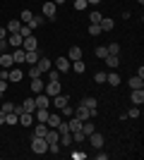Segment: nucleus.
Returning a JSON list of instances; mask_svg holds the SVG:
<instances>
[{
	"instance_id": "1",
	"label": "nucleus",
	"mask_w": 144,
	"mask_h": 160,
	"mask_svg": "<svg viewBox=\"0 0 144 160\" xmlns=\"http://www.w3.org/2000/svg\"><path fill=\"white\" fill-rule=\"evenodd\" d=\"M31 151H34L36 155L48 153V141L43 139V136H34V139H31Z\"/></svg>"
},
{
	"instance_id": "2",
	"label": "nucleus",
	"mask_w": 144,
	"mask_h": 160,
	"mask_svg": "<svg viewBox=\"0 0 144 160\" xmlns=\"http://www.w3.org/2000/svg\"><path fill=\"white\" fill-rule=\"evenodd\" d=\"M79 105L89 108L91 117H96V115H99V108H96V98H94V96H84V98H82V103H79Z\"/></svg>"
},
{
	"instance_id": "3",
	"label": "nucleus",
	"mask_w": 144,
	"mask_h": 160,
	"mask_svg": "<svg viewBox=\"0 0 144 160\" xmlns=\"http://www.w3.org/2000/svg\"><path fill=\"white\" fill-rule=\"evenodd\" d=\"M55 69H58L60 74H65V72L72 69V62H70L67 58H58V60H55Z\"/></svg>"
},
{
	"instance_id": "4",
	"label": "nucleus",
	"mask_w": 144,
	"mask_h": 160,
	"mask_svg": "<svg viewBox=\"0 0 144 160\" xmlns=\"http://www.w3.org/2000/svg\"><path fill=\"white\" fill-rule=\"evenodd\" d=\"M43 93H46V96H58V93H62L60 81H48V86L43 88Z\"/></svg>"
},
{
	"instance_id": "5",
	"label": "nucleus",
	"mask_w": 144,
	"mask_h": 160,
	"mask_svg": "<svg viewBox=\"0 0 144 160\" xmlns=\"http://www.w3.org/2000/svg\"><path fill=\"white\" fill-rule=\"evenodd\" d=\"M34 103H36V110H39V108H41V110H48V105H51V98H48V96H43V91H41V96H36Z\"/></svg>"
},
{
	"instance_id": "6",
	"label": "nucleus",
	"mask_w": 144,
	"mask_h": 160,
	"mask_svg": "<svg viewBox=\"0 0 144 160\" xmlns=\"http://www.w3.org/2000/svg\"><path fill=\"white\" fill-rule=\"evenodd\" d=\"M55 10H58V7H55V2H53V0H48V2H43V17H48V19H53V17H55Z\"/></svg>"
},
{
	"instance_id": "7",
	"label": "nucleus",
	"mask_w": 144,
	"mask_h": 160,
	"mask_svg": "<svg viewBox=\"0 0 144 160\" xmlns=\"http://www.w3.org/2000/svg\"><path fill=\"white\" fill-rule=\"evenodd\" d=\"M0 67H3V69H12V67H14L12 55H7V53H0Z\"/></svg>"
},
{
	"instance_id": "8",
	"label": "nucleus",
	"mask_w": 144,
	"mask_h": 160,
	"mask_svg": "<svg viewBox=\"0 0 144 160\" xmlns=\"http://www.w3.org/2000/svg\"><path fill=\"white\" fill-rule=\"evenodd\" d=\"M75 117H77V120H91V112H89V108H84V105H79V108H77V110H75Z\"/></svg>"
},
{
	"instance_id": "9",
	"label": "nucleus",
	"mask_w": 144,
	"mask_h": 160,
	"mask_svg": "<svg viewBox=\"0 0 144 160\" xmlns=\"http://www.w3.org/2000/svg\"><path fill=\"white\" fill-rule=\"evenodd\" d=\"M22 36H19V31L17 33H10V36H7V46H12V48H22Z\"/></svg>"
},
{
	"instance_id": "10",
	"label": "nucleus",
	"mask_w": 144,
	"mask_h": 160,
	"mask_svg": "<svg viewBox=\"0 0 144 160\" xmlns=\"http://www.w3.org/2000/svg\"><path fill=\"white\" fill-rule=\"evenodd\" d=\"M132 103H135V105H142L144 103V88H132Z\"/></svg>"
},
{
	"instance_id": "11",
	"label": "nucleus",
	"mask_w": 144,
	"mask_h": 160,
	"mask_svg": "<svg viewBox=\"0 0 144 160\" xmlns=\"http://www.w3.org/2000/svg\"><path fill=\"white\" fill-rule=\"evenodd\" d=\"M67 60L70 62L82 60V48H79V46H72V48H70V53H67Z\"/></svg>"
},
{
	"instance_id": "12",
	"label": "nucleus",
	"mask_w": 144,
	"mask_h": 160,
	"mask_svg": "<svg viewBox=\"0 0 144 160\" xmlns=\"http://www.w3.org/2000/svg\"><path fill=\"white\" fill-rule=\"evenodd\" d=\"M39 58H41V55L36 53V50H24V62H29V65H36Z\"/></svg>"
},
{
	"instance_id": "13",
	"label": "nucleus",
	"mask_w": 144,
	"mask_h": 160,
	"mask_svg": "<svg viewBox=\"0 0 144 160\" xmlns=\"http://www.w3.org/2000/svg\"><path fill=\"white\" fill-rule=\"evenodd\" d=\"M22 77H24V74H22V69H17V67L7 72V81H12V84H17V81H22Z\"/></svg>"
},
{
	"instance_id": "14",
	"label": "nucleus",
	"mask_w": 144,
	"mask_h": 160,
	"mask_svg": "<svg viewBox=\"0 0 144 160\" xmlns=\"http://www.w3.org/2000/svg\"><path fill=\"white\" fill-rule=\"evenodd\" d=\"M36 67H39V72H48V69H51V67H53V62L48 60V58H39V62H36Z\"/></svg>"
},
{
	"instance_id": "15",
	"label": "nucleus",
	"mask_w": 144,
	"mask_h": 160,
	"mask_svg": "<svg viewBox=\"0 0 144 160\" xmlns=\"http://www.w3.org/2000/svg\"><path fill=\"white\" fill-rule=\"evenodd\" d=\"M43 139H46L48 143H60V134H58V129H55V132H53V129H48Z\"/></svg>"
},
{
	"instance_id": "16",
	"label": "nucleus",
	"mask_w": 144,
	"mask_h": 160,
	"mask_svg": "<svg viewBox=\"0 0 144 160\" xmlns=\"http://www.w3.org/2000/svg\"><path fill=\"white\" fill-rule=\"evenodd\" d=\"M99 27H101V31H113V27H115V22L108 19V17H101V22H99Z\"/></svg>"
},
{
	"instance_id": "17",
	"label": "nucleus",
	"mask_w": 144,
	"mask_h": 160,
	"mask_svg": "<svg viewBox=\"0 0 144 160\" xmlns=\"http://www.w3.org/2000/svg\"><path fill=\"white\" fill-rule=\"evenodd\" d=\"M22 46H24V50H36V48H39V43H36L34 36H27V38L22 41Z\"/></svg>"
},
{
	"instance_id": "18",
	"label": "nucleus",
	"mask_w": 144,
	"mask_h": 160,
	"mask_svg": "<svg viewBox=\"0 0 144 160\" xmlns=\"http://www.w3.org/2000/svg\"><path fill=\"white\" fill-rule=\"evenodd\" d=\"M89 141H91V146H94V148H101L103 146V136H101V134H96V132L89 134Z\"/></svg>"
},
{
	"instance_id": "19",
	"label": "nucleus",
	"mask_w": 144,
	"mask_h": 160,
	"mask_svg": "<svg viewBox=\"0 0 144 160\" xmlns=\"http://www.w3.org/2000/svg\"><path fill=\"white\" fill-rule=\"evenodd\" d=\"M67 129L70 132H82V120H77L75 115H72V120L67 122Z\"/></svg>"
},
{
	"instance_id": "20",
	"label": "nucleus",
	"mask_w": 144,
	"mask_h": 160,
	"mask_svg": "<svg viewBox=\"0 0 144 160\" xmlns=\"http://www.w3.org/2000/svg\"><path fill=\"white\" fill-rule=\"evenodd\" d=\"M31 122H34V112H22L19 115V124L22 127H29Z\"/></svg>"
},
{
	"instance_id": "21",
	"label": "nucleus",
	"mask_w": 144,
	"mask_h": 160,
	"mask_svg": "<svg viewBox=\"0 0 144 160\" xmlns=\"http://www.w3.org/2000/svg\"><path fill=\"white\" fill-rule=\"evenodd\" d=\"M106 84H110V86H120V74H115V72L106 74Z\"/></svg>"
},
{
	"instance_id": "22",
	"label": "nucleus",
	"mask_w": 144,
	"mask_h": 160,
	"mask_svg": "<svg viewBox=\"0 0 144 160\" xmlns=\"http://www.w3.org/2000/svg\"><path fill=\"white\" fill-rule=\"evenodd\" d=\"M60 120H62L60 115H51V112H48V120H46V124H48L51 129H55L58 124H60Z\"/></svg>"
},
{
	"instance_id": "23",
	"label": "nucleus",
	"mask_w": 144,
	"mask_h": 160,
	"mask_svg": "<svg viewBox=\"0 0 144 160\" xmlns=\"http://www.w3.org/2000/svg\"><path fill=\"white\" fill-rule=\"evenodd\" d=\"M12 60H14V65H22V62H24V48H14Z\"/></svg>"
},
{
	"instance_id": "24",
	"label": "nucleus",
	"mask_w": 144,
	"mask_h": 160,
	"mask_svg": "<svg viewBox=\"0 0 144 160\" xmlns=\"http://www.w3.org/2000/svg\"><path fill=\"white\" fill-rule=\"evenodd\" d=\"M103 60H106V65H108L110 69H115V67L120 65V58H118V55H106Z\"/></svg>"
},
{
	"instance_id": "25",
	"label": "nucleus",
	"mask_w": 144,
	"mask_h": 160,
	"mask_svg": "<svg viewBox=\"0 0 144 160\" xmlns=\"http://www.w3.org/2000/svg\"><path fill=\"white\" fill-rule=\"evenodd\" d=\"M48 124L46 122H39V124H36V129H34V136H46V132H48Z\"/></svg>"
},
{
	"instance_id": "26",
	"label": "nucleus",
	"mask_w": 144,
	"mask_h": 160,
	"mask_svg": "<svg viewBox=\"0 0 144 160\" xmlns=\"http://www.w3.org/2000/svg\"><path fill=\"white\" fill-rule=\"evenodd\" d=\"M31 91H34V93H41V91H43V81H41V77L31 79Z\"/></svg>"
},
{
	"instance_id": "27",
	"label": "nucleus",
	"mask_w": 144,
	"mask_h": 160,
	"mask_svg": "<svg viewBox=\"0 0 144 160\" xmlns=\"http://www.w3.org/2000/svg\"><path fill=\"white\" fill-rule=\"evenodd\" d=\"M142 86H144V77L137 74V77H132V79H130V88H142Z\"/></svg>"
},
{
	"instance_id": "28",
	"label": "nucleus",
	"mask_w": 144,
	"mask_h": 160,
	"mask_svg": "<svg viewBox=\"0 0 144 160\" xmlns=\"http://www.w3.org/2000/svg\"><path fill=\"white\" fill-rule=\"evenodd\" d=\"M22 108H24V112H34V110H36L34 98H24V105H22Z\"/></svg>"
},
{
	"instance_id": "29",
	"label": "nucleus",
	"mask_w": 144,
	"mask_h": 160,
	"mask_svg": "<svg viewBox=\"0 0 144 160\" xmlns=\"http://www.w3.org/2000/svg\"><path fill=\"white\" fill-rule=\"evenodd\" d=\"M53 103H55V108H65V105H67V96L58 93V96L53 98Z\"/></svg>"
},
{
	"instance_id": "30",
	"label": "nucleus",
	"mask_w": 144,
	"mask_h": 160,
	"mask_svg": "<svg viewBox=\"0 0 144 160\" xmlns=\"http://www.w3.org/2000/svg\"><path fill=\"white\" fill-rule=\"evenodd\" d=\"M91 132H96V129H94V124H91L89 120H84V122H82V134H84V136H89Z\"/></svg>"
},
{
	"instance_id": "31",
	"label": "nucleus",
	"mask_w": 144,
	"mask_h": 160,
	"mask_svg": "<svg viewBox=\"0 0 144 160\" xmlns=\"http://www.w3.org/2000/svg\"><path fill=\"white\" fill-rule=\"evenodd\" d=\"M46 77H48V81H60V72H58V69H53V67L46 72Z\"/></svg>"
},
{
	"instance_id": "32",
	"label": "nucleus",
	"mask_w": 144,
	"mask_h": 160,
	"mask_svg": "<svg viewBox=\"0 0 144 160\" xmlns=\"http://www.w3.org/2000/svg\"><path fill=\"white\" fill-rule=\"evenodd\" d=\"M19 27H22V22L19 19H12L10 24H7V31H10V33H17V31H19Z\"/></svg>"
},
{
	"instance_id": "33",
	"label": "nucleus",
	"mask_w": 144,
	"mask_h": 160,
	"mask_svg": "<svg viewBox=\"0 0 144 160\" xmlns=\"http://www.w3.org/2000/svg\"><path fill=\"white\" fill-rule=\"evenodd\" d=\"M5 124H19V117L14 112H5Z\"/></svg>"
},
{
	"instance_id": "34",
	"label": "nucleus",
	"mask_w": 144,
	"mask_h": 160,
	"mask_svg": "<svg viewBox=\"0 0 144 160\" xmlns=\"http://www.w3.org/2000/svg\"><path fill=\"white\" fill-rule=\"evenodd\" d=\"M34 117L39 122H46L48 120V110H41V108H39V110H34Z\"/></svg>"
},
{
	"instance_id": "35",
	"label": "nucleus",
	"mask_w": 144,
	"mask_h": 160,
	"mask_svg": "<svg viewBox=\"0 0 144 160\" xmlns=\"http://www.w3.org/2000/svg\"><path fill=\"white\" fill-rule=\"evenodd\" d=\"M41 24H43V14H41V17H36V14H34V17H31V22H29V27H31V31H34L36 27H41Z\"/></svg>"
},
{
	"instance_id": "36",
	"label": "nucleus",
	"mask_w": 144,
	"mask_h": 160,
	"mask_svg": "<svg viewBox=\"0 0 144 160\" xmlns=\"http://www.w3.org/2000/svg\"><path fill=\"white\" fill-rule=\"evenodd\" d=\"M60 141H62V146H70V143H72V132L60 134Z\"/></svg>"
},
{
	"instance_id": "37",
	"label": "nucleus",
	"mask_w": 144,
	"mask_h": 160,
	"mask_svg": "<svg viewBox=\"0 0 144 160\" xmlns=\"http://www.w3.org/2000/svg\"><path fill=\"white\" fill-rule=\"evenodd\" d=\"M19 36H22V38L31 36V27H29V24H22V27H19Z\"/></svg>"
},
{
	"instance_id": "38",
	"label": "nucleus",
	"mask_w": 144,
	"mask_h": 160,
	"mask_svg": "<svg viewBox=\"0 0 144 160\" xmlns=\"http://www.w3.org/2000/svg\"><path fill=\"white\" fill-rule=\"evenodd\" d=\"M72 69H75V72H79V74H82L84 69H87V65H84L82 60H75V62H72Z\"/></svg>"
},
{
	"instance_id": "39",
	"label": "nucleus",
	"mask_w": 144,
	"mask_h": 160,
	"mask_svg": "<svg viewBox=\"0 0 144 160\" xmlns=\"http://www.w3.org/2000/svg\"><path fill=\"white\" fill-rule=\"evenodd\" d=\"M31 17H34V14H31V10H24V12H22V24H29V22H31Z\"/></svg>"
},
{
	"instance_id": "40",
	"label": "nucleus",
	"mask_w": 144,
	"mask_h": 160,
	"mask_svg": "<svg viewBox=\"0 0 144 160\" xmlns=\"http://www.w3.org/2000/svg\"><path fill=\"white\" fill-rule=\"evenodd\" d=\"M94 81H96V84H106V72H96L94 74Z\"/></svg>"
},
{
	"instance_id": "41",
	"label": "nucleus",
	"mask_w": 144,
	"mask_h": 160,
	"mask_svg": "<svg viewBox=\"0 0 144 160\" xmlns=\"http://www.w3.org/2000/svg\"><path fill=\"white\" fill-rule=\"evenodd\" d=\"M108 48V55H118L120 53V46H118V43H110V46H106Z\"/></svg>"
},
{
	"instance_id": "42",
	"label": "nucleus",
	"mask_w": 144,
	"mask_h": 160,
	"mask_svg": "<svg viewBox=\"0 0 144 160\" xmlns=\"http://www.w3.org/2000/svg\"><path fill=\"white\" fill-rule=\"evenodd\" d=\"M106 55H108V48H106V46H99V48H96V58H106Z\"/></svg>"
},
{
	"instance_id": "43",
	"label": "nucleus",
	"mask_w": 144,
	"mask_h": 160,
	"mask_svg": "<svg viewBox=\"0 0 144 160\" xmlns=\"http://www.w3.org/2000/svg\"><path fill=\"white\" fill-rule=\"evenodd\" d=\"M0 110H3V112H12V110H14V103H10V100H5Z\"/></svg>"
},
{
	"instance_id": "44",
	"label": "nucleus",
	"mask_w": 144,
	"mask_h": 160,
	"mask_svg": "<svg viewBox=\"0 0 144 160\" xmlns=\"http://www.w3.org/2000/svg\"><path fill=\"white\" fill-rule=\"evenodd\" d=\"M89 22H91V24H99V22H101V12H91L89 14Z\"/></svg>"
},
{
	"instance_id": "45",
	"label": "nucleus",
	"mask_w": 144,
	"mask_h": 160,
	"mask_svg": "<svg viewBox=\"0 0 144 160\" xmlns=\"http://www.w3.org/2000/svg\"><path fill=\"white\" fill-rule=\"evenodd\" d=\"M29 77H31V79L41 77V72H39V67H36V65H31V69H29Z\"/></svg>"
},
{
	"instance_id": "46",
	"label": "nucleus",
	"mask_w": 144,
	"mask_h": 160,
	"mask_svg": "<svg viewBox=\"0 0 144 160\" xmlns=\"http://www.w3.org/2000/svg\"><path fill=\"white\" fill-rule=\"evenodd\" d=\"M125 115H127V117H139V115H142V112H139V105H135L130 112H125Z\"/></svg>"
},
{
	"instance_id": "47",
	"label": "nucleus",
	"mask_w": 144,
	"mask_h": 160,
	"mask_svg": "<svg viewBox=\"0 0 144 160\" xmlns=\"http://www.w3.org/2000/svg\"><path fill=\"white\" fill-rule=\"evenodd\" d=\"M89 33H91V36H99V33H101V27H99V24H91V27H89Z\"/></svg>"
},
{
	"instance_id": "48",
	"label": "nucleus",
	"mask_w": 144,
	"mask_h": 160,
	"mask_svg": "<svg viewBox=\"0 0 144 160\" xmlns=\"http://www.w3.org/2000/svg\"><path fill=\"white\" fill-rule=\"evenodd\" d=\"M60 110H62V115H65V117H72V115H75V110H72V108H70V105L60 108Z\"/></svg>"
},
{
	"instance_id": "49",
	"label": "nucleus",
	"mask_w": 144,
	"mask_h": 160,
	"mask_svg": "<svg viewBox=\"0 0 144 160\" xmlns=\"http://www.w3.org/2000/svg\"><path fill=\"white\" fill-rule=\"evenodd\" d=\"M75 10H87V0H75Z\"/></svg>"
},
{
	"instance_id": "50",
	"label": "nucleus",
	"mask_w": 144,
	"mask_h": 160,
	"mask_svg": "<svg viewBox=\"0 0 144 160\" xmlns=\"http://www.w3.org/2000/svg\"><path fill=\"white\" fill-rule=\"evenodd\" d=\"M82 139H84L82 132H72V141H82Z\"/></svg>"
},
{
	"instance_id": "51",
	"label": "nucleus",
	"mask_w": 144,
	"mask_h": 160,
	"mask_svg": "<svg viewBox=\"0 0 144 160\" xmlns=\"http://www.w3.org/2000/svg\"><path fill=\"white\" fill-rule=\"evenodd\" d=\"M7 50V38H0V53H5Z\"/></svg>"
},
{
	"instance_id": "52",
	"label": "nucleus",
	"mask_w": 144,
	"mask_h": 160,
	"mask_svg": "<svg viewBox=\"0 0 144 160\" xmlns=\"http://www.w3.org/2000/svg\"><path fill=\"white\" fill-rule=\"evenodd\" d=\"M72 158H75V160H84V153H82V151H75V153H72Z\"/></svg>"
},
{
	"instance_id": "53",
	"label": "nucleus",
	"mask_w": 144,
	"mask_h": 160,
	"mask_svg": "<svg viewBox=\"0 0 144 160\" xmlns=\"http://www.w3.org/2000/svg\"><path fill=\"white\" fill-rule=\"evenodd\" d=\"M5 88H7V79H0V93H5Z\"/></svg>"
},
{
	"instance_id": "54",
	"label": "nucleus",
	"mask_w": 144,
	"mask_h": 160,
	"mask_svg": "<svg viewBox=\"0 0 144 160\" xmlns=\"http://www.w3.org/2000/svg\"><path fill=\"white\" fill-rule=\"evenodd\" d=\"M0 124H5V112L0 110Z\"/></svg>"
},
{
	"instance_id": "55",
	"label": "nucleus",
	"mask_w": 144,
	"mask_h": 160,
	"mask_svg": "<svg viewBox=\"0 0 144 160\" xmlns=\"http://www.w3.org/2000/svg\"><path fill=\"white\" fill-rule=\"evenodd\" d=\"M101 0H87V5H99Z\"/></svg>"
},
{
	"instance_id": "56",
	"label": "nucleus",
	"mask_w": 144,
	"mask_h": 160,
	"mask_svg": "<svg viewBox=\"0 0 144 160\" xmlns=\"http://www.w3.org/2000/svg\"><path fill=\"white\" fill-rule=\"evenodd\" d=\"M0 38H7V33H5V29L0 27Z\"/></svg>"
},
{
	"instance_id": "57",
	"label": "nucleus",
	"mask_w": 144,
	"mask_h": 160,
	"mask_svg": "<svg viewBox=\"0 0 144 160\" xmlns=\"http://www.w3.org/2000/svg\"><path fill=\"white\" fill-rule=\"evenodd\" d=\"M53 2H55V5H62V2H65V0H53Z\"/></svg>"
},
{
	"instance_id": "58",
	"label": "nucleus",
	"mask_w": 144,
	"mask_h": 160,
	"mask_svg": "<svg viewBox=\"0 0 144 160\" xmlns=\"http://www.w3.org/2000/svg\"><path fill=\"white\" fill-rule=\"evenodd\" d=\"M0 98H3V93H0Z\"/></svg>"
}]
</instances>
